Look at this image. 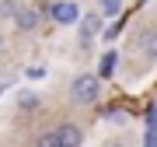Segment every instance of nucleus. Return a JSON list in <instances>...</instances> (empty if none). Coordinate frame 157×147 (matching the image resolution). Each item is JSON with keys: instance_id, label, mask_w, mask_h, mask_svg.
<instances>
[{"instance_id": "obj_1", "label": "nucleus", "mask_w": 157, "mask_h": 147, "mask_svg": "<svg viewBox=\"0 0 157 147\" xmlns=\"http://www.w3.org/2000/svg\"><path fill=\"white\" fill-rule=\"evenodd\" d=\"M70 98L73 105H98L101 98V77H94V74H77V77L70 81Z\"/></svg>"}, {"instance_id": "obj_2", "label": "nucleus", "mask_w": 157, "mask_h": 147, "mask_svg": "<svg viewBox=\"0 0 157 147\" xmlns=\"http://www.w3.org/2000/svg\"><path fill=\"white\" fill-rule=\"evenodd\" d=\"M80 140H84V133H80V126H73V123H63V126H56V130H49V133L39 137L42 147H77Z\"/></svg>"}, {"instance_id": "obj_3", "label": "nucleus", "mask_w": 157, "mask_h": 147, "mask_svg": "<svg viewBox=\"0 0 157 147\" xmlns=\"http://www.w3.org/2000/svg\"><path fill=\"white\" fill-rule=\"evenodd\" d=\"M49 18L56 25H77L80 21V4L77 0H56V4H49Z\"/></svg>"}, {"instance_id": "obj_4", "label": "nucleus", "mask_w": 157, "mask_h": 147, "mask_svg": "<svg viewBox=\"0 0 157 147\" xmlns=\"http://www.w3.org/2000/svg\"><path fill=\"white\" fill-rule=\"evenodd\" d=\"M101 11H91V14H80V21H77V28H80V46H91L94 42V35L101 32Z\"/></svg>"}, {"instance_id": "obj_5", "label": "nucleus", "mask_w": 157, "mask_h": 147, "mask_svg": "<svg viewBox=\"0 0 157 147\" xmlns=\"http://www.w3.org/2000/svg\"><path fill=\"white\" fill-rule=\"evenodd\" d=\"M14 25H17V32H32L35 25H39V11H35V7H17Z\"/></svg>"}, {"instance_id": "obj_6", "label": "nucleus", "mask_w": 157, "mask_h": 147, "mask_svg": "<svg viewBox=\"0 0 157 147\" xmlns=\"http://www.w3.org/2000/svg\"><path fill=\"white\" fill-rule=\"evenodd\" d=\"M140 53H143L147 60H157V32L154 28L140 32Z\"/></svg>"}, {"instance_id": "obj_7", "label": "nucleus", "mask_w": 157, "mask_h": 147, "mask_svg": "<svg viewBox=\"0 0 157 147\" xmlns=\"http://www.w3.org/2000/svg\"><path fill=\"white\" fill-rule=\"evenodd\" d=\"M94 4H98L101 18H119L122 14V0H94Z\"/></svg>"}, {"instance_id": "obj_8", "label": "nucleus", "mask_w": 157, "mask_h": 147, "mask_svg": "<svg viewBox=\"0 0 157 147\" xmlns=\"http://www.w3.org/2000/svg\"><path fill=\"white\" fill-rule=\"evenodd\" d=\"M147 144H157V109H150V112H147V137H143Z\"/></svg>"}, {"instance_id": "obj_9", "label": "nucleus", "mask_w": 157, "mask_h": 147, "mask_svg": "<svg viewBox=\"0 0 157 147\" xmlns=\"http://www.w3.org/2000/svg\"><path fill=\"white\" fill-rule=\"evenodd\" d=\"M112 70H115V53H105L101 56V77H112Z\"/></svg>"}, {"instance_id": "obj_10", "label": "nucleus", "mask_w": 157, "mask_h": 147, "mask_svg": "<svg viewBox=\"0 0 157 147\" xmlns=\"http://www.w3.org/2000/svg\"><path fill=\"white\" fill-rule=\"evenodd\" d=\"M17 14V0H4L0 4V18H14Z\"/></svg>"}, {"instance_id": "obj_11", "label": "nucleus", "mask_w": 157, "mask_h": 147, "mask_svg": "<svg viewBox=\"0 0 157 147\" xmlns=\"http://www.w3.org/2000/svg\"><path fill=\"white\" fill-rule=\"evenodd\" d=\"M21 105H25V109H35V105H39L35 91H21Z\"/></svg>"}]
</instances>
